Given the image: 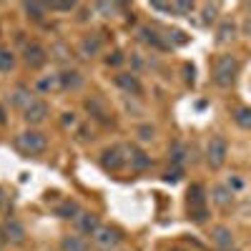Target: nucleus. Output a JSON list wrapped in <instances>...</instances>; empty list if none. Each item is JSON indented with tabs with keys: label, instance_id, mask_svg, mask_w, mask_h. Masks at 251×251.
<instances>
[{
	"label": "nucleus",
	"instance_id": "obj_35",
	"mask_svg": "<svg viewBox=\"0 0 251 251\" xmlns=\"http://www.w3.org/2000/svg\"><path fill=\"white\" fill-rule=\"evenodd\" d=\"M63 116H66V118H63V123H66V126H73V123H75L73 113H63Z\"/></svg>",
	"mask_w": 251,
	"mask_h": 251
},
{
	"label": "nucleus",
	"instance_id": "obj_30",
	"mask_svg": "<svg viewBox=\"0 0 251 251\" xmlns=\"http://www.w3.org/2000/svg\"><path fill=\"white\" fill-rule=\"evenodd\" d=\"M194 10V3H186V0H181V3H174V13H191Z\"/></svg>",
	"mask_w": 251,
	"mask_h": 251
},
{
	"label": "nucleus",
	"instance_id": "obj_29",
	"mask_svg": "<svg viewBox=\"0 0 251 251\" xmlns=\"http://www.w3.org/2000/svg\"><path fill=\"white\" fill-rule=\"evenodd\" d=\"M178 178H181V169H178V166H176V169H169L163 174V181H169V183H176Z\"/></svg>",
	"mask_w": 251,
	"mask_h": 251
},
{
	"label": "nucleus",
	"instance_id": "obj_16",
	"mask_svg": "<svg viewBox=\"0 0 251 251\" xmlns=\"http://www.w3.org/2000/svg\"><path fill=\"white\" fill-rule=\"evenodd\" d=\"M35 88H38L40 93H58V91H63V88H60V75H58V73H53V75H40V78L35 80Z\"/></svg>",
	"mask_w": 251,
	"mask_h": 251
},
{
	"label": "nucleus",
	"instance_id": "obj_18",
	"mask_svg": "<svg viewBox=\"0 0 251 251\" xmlns=\"http://www.w3.org/2000/svg\"><path fill=\"white\" fill-rule=\"evenodd\" d=\"M211 239L219 249H228L234 244V234H231V228H226V226H216L211 231Z\"/></svg>",
	"mask_w": 251,
	"mask_h": 251
},
{
	"label": "nucleus",
	"instance_id": "obj_14",
	"mask_svg": "<svg viewBox=\"0 0 251 251\" xmlns=\"http://www.w3.org/2000/svg\"><path fill=\"white\" fill-rule=\"evenodd\" d=\"M86 108L91 111V116L93 118H98L100 123H111V111L106 108V103H103V98H88L86 100Z\"/></svg>",
	"mask_w": 251,
	"mask_h": 251
},
{
	"label": "nucleus",
	"instance_id": "obj_27",
	"mask_svg": "<svg viewBox=\"0 0 251 251\" xmlns=\"http://www.w3.org/2000/svg\"><path fill=\"white\" fill-rule=\"evenodd\" d=\"M169 156H171V161H174L176 166H181L183 158H186V146H183V143H174L171 151H169Z\"/></svg>",
	"mask_w": 251,
	"mask_h": 251
},
{
	"label": "nucleus",
	"instance_id": "obj_36",
	"mask_svg": "<svg viewBox=\"0 0 251 251\" xmlns=\"http://www.w3.org/2000/svg\"><path fill=\"white\" fill-rule=\"evenodd\" d=\"M0 203H3V191H0Z\"/></svg>",
	"mask_w": 251,
	"mask_h": 251
},
{
	"label": "nucleus",
	"instance_id": "obj_15",
	"mask_svg": "<svg viewBox=\"0 0 251 251\" xmlns=\"http://www.w3.org/2000/svg\"><path fill=\"white\" fill-rule=\"evenodd\" d=\"M58 75H60V88H63V91H78V88L83 86V75H80L78 71H73V68L60 71Z\"/></svg>",
	"mask_w": 251,
	"mask_h": 251
},
{
	"label": "nucleus",
	"instance_id": "obj_17",
	"mask_svg": "<svg viewBox=\"0 0 251 251\" xmlns=\"http://www.w3.org/2000/svg\"><path fill=\"white\" fill-rule=\"evenodd\" d=\"M100 53V35H86L80 43V55L83 58H93Z\"/></svg>",
	"mask_w": 251,
	"mask_h": 251
},
{
	"label": "nucleus",
	"instance_id": "obj_10",
	"mask_svg": "<svg viewBox=\"0 0 251 251\" xmlns=\"http://www.w3.org/2000/svg\"><path fill=\"white\" fill-rule=\"evenodd\" d=\"M123 151L128 153V156H126V161H131V166H133L136 171H143V169H149V166H151V156L146 153V151H141L138 146H126Z\"/></svg>",
	"mask_w": 251,
	"mask_h": 251
},
{
	"label": "nucleus",
	"instance_id": "obj_26",
	"mask_svg": "<svg viewBox=\"0 0 251 251\" xmlns=\"http://www.w3.org/2000/svg\"><path fill=\"white\" fill-rule=\"evenodd\" d=\"M234 35H236L234 23H224V25L219 28V43H228V40H234Z\"/></svg>",
	"mask_w": 251,
	"mask_h": 251
},
{
	"label": "nucleus",
	"instance_id": "obj_3",
	"mask_svg": "<svg viewBox=\"0 0 251 251\" xmlns=\"http://www.w3.org/2000/svg\"><path fill=\"white\" fill-rule=\"evenodd\" d=\"M226 156H228V143L226 138L221 136H211V141L206 143V163L211 169H221L226 163Z\"/></svg>",
	"mask_w": 251,
	"mask_h": 251
},
{
	"label": "nucleus",
	"instance_id": "obj_20",
	"mask_svg": "<svg viewBox=\"0 0 251 251\" xmlns=\"http://www.w3.org/2000/svg\"><path fill=\"white\" fill-rule=\"evenodd\" d=\"M138 33H141V40H143V43H151V46H156V48H169V46H166V40H163L153 28L146 25V28H141Z\"/></svg>",
	"mask_w": 251,
	"mask_h": 251
},
{
	"label": "nucleus",
	"instance_id": "obj_38",
	"mask_svg": "<svg viewBox=\"0 0 251 251\" xmlns=\"http://www.w3.org/2000/svg\"><path fill=\"white\" fill-rule=\"evenodd\" d=\"M111 251H116V249H111Z\"/></svg>",
	"mask_w": 251,
	"mask_h": 251
},
{
	"label": "nucleus",
	"instance_id": "obj_32",
	"mask_svg": "<svg viewBox=\"0 0 251 251\" xmlns=\"http://www.w3.org/2000/svg\"><path fill=\"white\" fill-rule=\"evenodd\" d=\"M138 136H141L143 141H151V138H153V128H151V126H141V128H138Z\"/></svg>",
	"mask_w": 251,
	"mask_h": 251
},
{
	"label": "nucleus",
	"instance_id": "obj_31",
	"mask_svg": "<svg viewBox=\"0 0 251 251\" xmlns=\"http://www.w3.org/2000/svg\"><path fill=\"white\" fill-rule=\"evenodd\" d=\"M73 8H75V3H48V10H63V13H68Z\"/></svg>",
	"mask_w": 251,
	"mask_h": 251
},
{
	"label": "nucleus",
	"instance_id": "obj_34",
	"mask_svg": "<svg viewBox=\"0 0 251 251\" xmlns=\"http://www.w3.org/2000/svg\"><path fill=\"white\" fill-rule=\"evenodd\" d=\"M241 186H244V181H241V178H228V188H231V191H239Z\"/></svg>",
	"mask_w": 251,
	"mask_h": 251
},
{
	"label": "nucleus",
	"instance_id": "obj_8",
	"mask_svg": "<svg viewBox=\"0 0 251 251\" xmlns=\"http://www.w3.org/2000/svg\"><path fill=\"white\" fill-rule=\"evenodd\" d=\"M123 163H126V156H123V149H118V146H111V149L100 153V166L106 171H118L123 169Z\"/></svg>",
	"mask_w": 251,
	"mask_h": 251
},
{
	"label": "nucleus",
	"instance_id": "obj_24",
	"mask_svg": "<svg viewBox=\"0 0 251 251\" xmlns=\"http://www.w3.org/2000/svg\"><path fill=\"white\" fill-rule=\"evenodd\" d=\"M13 66H15V53L10 50V48H0V71H13Z\"/></svg>",
	"mask_w": 251,
	"mask_h": 251
},
{
	"label": "nucleus",
	"instance_id": "obj_33",
	"mask_svg": "<svg viewBox=\"0 0 251 251\" xmlns=\"http://www.w3.org/2000/svg\"><path fill=\"white\" fill-rule=\"evenodd\" d=\"M126 58H123V53H113V58L108 55V66H121Z\"/></svg>",
	"mask_w": 251,
	"mask_h": 251
},
{
	"label": "nucleus",
	"instance_id": "obj_28",
	"mask_svg": "<svg viewBox=\"0 0 251 251\" xmlns=\"http://www.w3.org/2000/svg\"><path fill=\"white\" fill-rule=\"evenodd\" d=\"M216 10H219L216 3H206L203 5V23H211V20L216 18Z\"/></svg>",
	"mask_w": 251,
	"mask_h": 251
},
{
	"label": "nucleus",
	"instance_id": "obj_4",
	"mask_svg": "<svg viewBox=\"0 0 251 251\" xmlns=\"http://www.w3.org/2000/svg\"><path fill=\"white\" fill-rule=\"evenodd\" d=\"M23 60H25L28 68H40V66H46V60H48V50L40 46L38 40H30L23 48Z\"/></svg>",
	"mask_w": 251,
	"mask_h": 251
},
{
	"label": "nucleus",
	"instance_id": "obj_12",
	"mask_svg": "<svg viewBox=\"0 0 251 251\" xmlns=\"http://www.w3.org/2000/svg\"><path fill=\"white\" fill-rule=\"evenodd\" d=\"M75 226H78V231H80V234L93 236V234L98 231V228H100V221H98V216H96V214L80 211V214H78V219H75Z\"/></svg>",
	"mask_w": 251,
	"mask_h": 251
},
{
	"label": "nucleus",
	"instance_id": "obj_19",
	"mask_svg": "<svg viewBox=\"0 0 251 251\" xmlns=\"http://www.w3.org/2000/svg\"><path fill=\"white\" fill-rule=\"evenodd\" d=\"M211 199H214L219 206H224V208H226L228 203L234 201V191H231L228 186H216L214 191H211Z\"/></svg>",
	"mask_w": 251,
	"mask_h": 251
},
{
	"label": "nucleus",
	"instance_id": "obj_6",
	"mask_svg": "<svg viewBox=\"0 0 251 251\" xmlns=\"http://www.w3.org/2000/svg\"><path fill=\"white\" fill-rule=\"evenodd\" d=\"M46 116H48V103L40 100V98H33L28 106L23 108V118H25V123H30V126L43 123Z\"/></svg>",
	"mask_w": 251,
	"mask_h": 251
},
{
	"label": "nucleus",
	"instance_id": "obj_1",
	"mask_svg": "<svg viewBox=\"0 0 251 251\" xmlns=\"http://www.w3.org/2000/svg\"><path fill=\"white\" fill-rule=\"evenodd\" d=\"M239 73V60L234 55H219L214 60V83L221 88H228L236 80Z\"/></svg>",
	"mask_w": 251,
	"mask_h": 251
},
{
	"label": "nucleus",
	"instance_id": "obj_22",
	"mask_svg": "<svg viewBox=\"0 0 251 251\" xmlns=\"http://www.w3.org/2000/svg\"><path fill=\"white\" fill-rule=\"evenodd\" d=\"M23 10H25L28 18H33V20H43L46 13H48V5H46V3H25Z\"/></svg>",
	"mask_w": 251,
	"mask_h": 251
},
{
	"label": "nucleus",
	"instance_id": "obj_21",
	"mask_svg": "<svg viewBox=\"0 0 251 251\" xmlns=\"http://www.w3.org/2000/svg\"><path fill=\"white\" fill-rule=\"evenodd\" d=\"M78 214H80V208L75 201H66L55 208V216H60V219H78Z\"/></svg>",
	"mask_w": 251,
	"mask_h": 251
},
{
	"label": "nucleus",
	"instance_id": "obj_13",
	"mask_svg": "<svg viewBox=\"0 0 251 251\" xmlns=\"http://www.w3.org/2000/svg\"><path fill=\"white\" fill-rule=\"evenodd\" d=\"M60 249L63 251H91V241L86 236H78V234H68L60 239Z\"/></svg>",
	"mask_w": 251,
	"mask_h": 251
},
{
	"label": "nucleus",
	"instance_id": "obj_9",
	"mask_svg": "<svg viewBox=\"0 0 251 251\" xmlns=\"http://www.w3.org/2000/svg\"><path fill=\"white\" fill-rule=\"evenodd\" d=\"M0 234H3V239L10 241V244H20V241L25 239V226L20 224L18 219H8L3 224V231H0Z\"/></svg>",
	"mask_w": 251,
	"mask_h": 251
},
{
	"label": "nucleus",
	"instance_id": "obj_23",
	"mask_svg": "<svg viewBox=\"0 0 251 251\" xmlns=\"http://www.w3.org/2000/svg\"><path fill=\"white\" fill-rule=\"evenodd\" d=\"M234 121H236V126L251 131V108H246V106L236 108V111H234Z\"/></svg>",
	"mask_w": 251,
	"mask_h": 251
},
{
	"label": "nucleus",
	"instance_id": "obj_5",
	"mask_svg": "<svg viewBox=\"0 0 251 251\" xmlns=\"http://www.w3.org/2000/svg\"><path fill=\"white\" fill-rule=\"evenodd\" d=\"M188 208H191V216L196 221L206 219V199H203V188L199 183H194L191 191H188Z\"/></svg>",
	"mask_w": 251,
	"mask_h": 251
},
{
	"label": "nucleus",
	"instance_id": "obj_7",
	"mask_svg": "<svg viewBox=\"0 0 251 251\" xmlns=\"http://www.w3.org/2000/svg\"><path fill=\"white\" fill-rule=\"evenodd\" d=\"M93 244L100 246L103 251H111V249H116L121 244V234L116 231V228H111V226H100L98 231L93 234Z\"/></svg>",
	"mask_w": 251,
	"mask_h": 251
},
{
	"label": "nucleus",
	"instance_id": "obj_2",
	"mask_svg": "<svg viewBox=\"0 0 251 251\" xmlns=\"http://www.w3.org/2000/svg\"><path fill=\"white\" fill-rule=\"evenodd\" d=\"M46 146H48V141L40 131H25V133L15 136V149L23 151L25 156H40L46 151Z\"/></svg>",
	"mask_w": 251,
	"mask_h": 251
},
{
	"label": "nucleus",
	"instance_id": "obj_11",
	"mask_svg": "<svg viewBox=\"0 0 251 251\" xmlns=\"http://www.w3.org/2000/svg\"><path fill=\"white\" fill-rule=\"evenodd\" d=\"M116 86L123 88L128 96H141V93H143L141 80H138L133 73H118V75H116Z\"/></svg>",
	"mask_w": 251,
	"mask_h": 251
},
{
	"label": "nucleus",
	"instance_id": "obj_37",
	"mask_svg": "<svg viewBox=\"0 0 251 251\" xmlns=\"http://www.w3.org/2000/svg\"><path fill=\"white\" fill-rule=\"evenodd\" d=\"M171 251H183V249H171Z\"/></svg>",
	"mask_w": 251,
	"mask_h": 251
},
{
	"label": "nucleus",
	"instance_id": "obj_25",
	"mask_svg": "<svg viewBox=\"0 0 251 251\" xmlns=\"http://www.w3.org/2000/svg\"><path fill=\"white\" fill-rule=\"evenodd\" d=\"M30 100H33V96H30V91H28V88H15V91H13V106L25 108Z\"/></svg>",
	"mask_w": 251,
	"mask_h": 251
}]
</instances>
